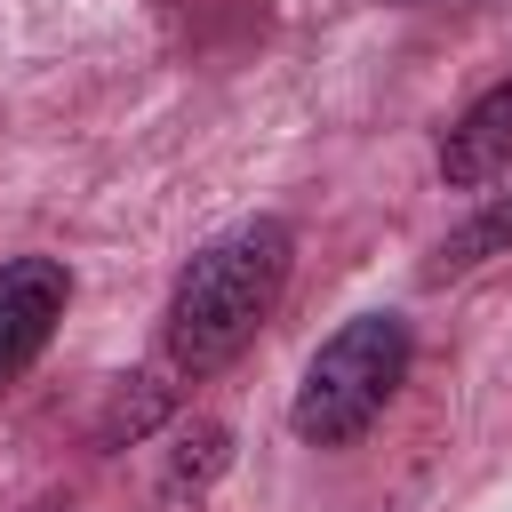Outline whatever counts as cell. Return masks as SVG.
<instances>
[{
    "label": "cell",
    "instance_id": "8992f818",
    "mask_svg": "<svg viewBox=\"0 0 512 512\" xmlns=\"http://www.w3.org/2000/svg\"><path fill=\"white\" fill-rule=\"evenodd\" d=\"M224 448H232V440H224L216 424H192V432L176 440V464H168V488H200V480H216V472H224Z\"/></svg>",
    "mask_w": 512,
    "mask_h": 512
},
{
    "label": "cell",
    "instance_id": "7a4b0ae2",
    "mask_svg": "<svg viewBox=\"0 0 512 512\" xmlns=\"http://www.w3.org/2000/svg\"><path fill=\"white\" fill-rule=\"evenodd\" d=\"M400 376H408V328H400L392 312L344 320V328L312 352V368H304V384H296V432L320 440V448L360 440V432L384 416V400L400 392Z\"/></svg>",
    "mask_w": 512,
    "mask_h": 512
},
{
    "label": "cell",
    "instance_id": "5b68a950",
    "mask_svg": "<svg viewBox=\"0 0 512 512\" xmlns=\"http://www.w3.org/2000/svg\"><path fill=\"white\" fill-rule=\"evenodd\" d=\"M488 256H512V200H488L464 232H448L440 256H432V280H456V272H472Z\"/></svg>",
    "mask_w": 512,
    "mask_h": 512
},
{
    "label": "cell",
    "instance_id": "277c9868",
    "mask_svg": "<svg viewBox=\"0 0 512 512\" xmlns=\"http://www.w3.org/2000/svg\"><path fill=\"white\" fill-rule=\"evenodd\" d=\"M496 168H512V80H496L480 104H464L456 128L440 136V176H448L456 192L488 184Z\"/></svg>",
    "mask_w": 512,
    "mask_h": 512
},
{
    "label": "cell",
    "instance_id": "3957f363",
    "mask_svg": "<svg viewBox=\"0 0 512 512\" xmlns=\"http://www.w3.org/2000/svg\"><path fill=\"white\" fill-rule=\"evenodd\" d=\"M64 304H72V272H64L56 256H16V264H0V384L24 376V368L48 352Z\"/></svg>",
    "mask_w": 512,
    "mask_h": 512
},
{
    "label": "cell",
    "instance_id": "6da1fadb",
    "mask_svg": "<svg viewBox=\"0 0 512 512\" xmlns=\"http://www.w3.org/2000/svg\"><path fill=\"white\" fill-rule=\"evenodd\" d=\"M280 288H288V232L272 216L232 224L224 240H208L184 264V280L168 296V360L192 368V376L224 368L264 328V312L280 304Z\"/></svg>",
    "mask_w": 512,
    "mask_h": 512
}]
</instances>
